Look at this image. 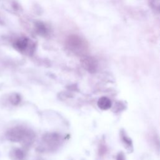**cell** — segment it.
<instances>
[{
	"label": "cell",
	"instance_id": "cell-1",
	"mask_svg": "<svg viewBox=\"0 0 160 160\" xmlns=\"http://www.w3.org/2000/svg\"><path fill=\"white\" fill-rule=\"evenodd\" d=\"M6 138L11 142H21L24 146H29L34 142L35 134L31 129L22 126H16L6 132Z\"/></svg>",
	"mask_w": 160,
	"mask_h": 160
},
{
	"label": "cell",
	"instance_id": "cell-2",
	"mask_svg": "<svg viewBox=\"0 0 160 160\" xmlns=\"http://www.w3.org/2000/svg\"><path fill=\"white\" fill-rule=\"evenodd\" d=\"M67 48L73 53L79 56H85L88 49V44L86 40L77 34H71L66 41Z\"/></svg>",
	"mask_w": 160,
	"mask_h": 160
},
{
	"label": "cell",
	"instance_id": "cell-3",
	"mask_svg": "<svg viewBox=\"0 0 160 160\" xmlns=\"http://www.w3.org/2000/svg\"><path fill=\"white\" fill-rule=\"evenodd\" d=\"M13 46L18 51L22 52L28 51L29 54L33 53L35 48L34 43L26 37H21L16 39L13 43Z\"/></svg>",
	"mask_w": 160,
	"mask_h": 160
},
{
	"label": "cell",
	"instance_id": "cell-4",
	"mask_svg": "<svg viewBox=\"0 0 160 160\" xmlns=\"http://www.w3.org/2000/svg\"><path fill=\"white\" fill-rule=\"evenodd\" d=\"M61 142V136L56 132H48L42 137V142L46 148L54 149L58 147Z\"/></svg>",
	"mask_w": 160,
	"mask_h": 160
},
{
	"label": "cell",
	"instance_id": "cell-5",
	"mask_svg": "<svg viewBox=\"0 0 160 160\" xmlns=\"http://www.w3.org/2000/svg\"><path fill=\"white\" fill-rule=\"evenodd\" d=\"M81 64L82 68L90 73H94L98 69V61L94 57L88 55L82 56Z\"/></svg>",
	"mask_w": 160,
	"mask_h": 160
},
{
	"label": "cell",
	"instance_id": "cell-6",
	"mask_svg": "<svg viewBox=\"0 0 160 160\" xmlns=\"http://www.w3.org/2000/svg\"><path fill=\"white\" fill-rule=\"evenodd\" d=\"M35 30L39 35L46 36L49 34V29L46 25L41 21H36L34 23Z\"/></svg>",
	"mask_w": 160,
	"mask_h": 160
},
{
	"label": "cell",
	"instance_id": "cell-7",
	"mask_svg": "<svg viewBox=\"0 0 160 160\" xmlns=\"http://www.w3.org/2000/svg\"><path fill=\"white\" fill-rule=\"evenodd\" d=\"M98 106L102 110L109 109L112 105L111 101L106 96L100 98L98 101Z\"/></svg>",
	"mask_w": 160,
	"mask_h": 160
},
{
	"label": "cell",
	"instance_id": "cell-8",
	"mask_svg": "<svg viewBox=\"0 0 160 160\" xmlns=\"http://www.w3.org/2000/svg\"><path fill=\"white\" fill-rule=\"evenodd\" d=\"M121 134V139L122 142H123V144H124V146L126 147L127 149H132V141L131 139L126 135V134L122 131L120 133Z\"/></svg>",
	"mask_w": 160,
	"mask_h": 160
},
{
	"label": "cell",
	"instance_id": "cell-9",
	"mask_svg": "<svg viewBox=\"0 0 160 160\" xmlns=\"http://www.w3.org/2000/svg\"><path fill=\"white\" fill-rule=\"evenodd\" d=\"M149 4L153 11L160 14V0H149Z\"/></svg>",
	"mask_w": 160,
	"mask_h": 160
},
{
	"label": "cell",
	"instance_id": "cell-10",
	"mask_svg": "<svg viewBox=\"0 0 160 160\" xmlns=\"http://www.w3.org/2000/svg\"><path fill=\"white\" fill-rule=\"evenodd\" d=\"M12 156L16 160H23L25 157V154L21 149H15L12 152Z\"/></svg>",
	"mask_w": 160,
	"mask_h": 160
},
{
	"label": "cell",
	"instance_id": "cell-11",
	"mask_svg": "<svg viewBox=\"0 0 160 160\" xmlns=\"http://www.w3.org/2000/svg\"><path fill=\"white\" fill-rule=\"evenodd\" d=\"M9 101L12 104L17 105L21 101V96L18 93H16V92L12 93L9 96Z\"/></svg>",
	"mask_w": 160,
	"mask_h": 160
},
{
	"label": "cell",
	"instance_id": "cell-12",
	"mask_svg": "<svg viewBox=\"0 0 160 160\" xmlns=\"http://www.w3.org/2000/svg\"><path fill=\"white\" fill-rule=\"evenodd\" d=\"M116 160H126L125 156L124 155L123 153L122 152H119L116 157Z\"/></svg>",
	"mask_w": 160,
	"mask_h": 160
}]
</instances>
